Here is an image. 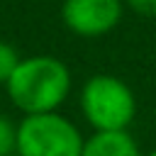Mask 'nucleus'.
Listing matches in <instances>:
<instances>
[{
    "mask_svg": "<svg viewBox=\"0 0 156 156\" xmlns=\"http://www.w3.org/2000/svg\"><path fill=\"white\" fill-rule=\"evenodd\" d=\"M73 88L71 68L49 54H34L20 58L17 68L5 83L10 102L22 115L54 112L68 100Z\"/></svg>",
    "mask_w": 156,
    "mask_h": 156,
    "instance_id": "nucleus-1",
    "label": "nucleus"
},
{
    "mask_svg": "<svg viewBox=\"0 0 156 156\" xmlns=\"http://www.w3.org/2000/svg\"><path fill=\"white\" fill-rule=\"evenodd\" d=\"M78 107L93 132H119L136 117V95L119 76L95 73L80 85Z\"/></svg>",
    "mask_w": 156,
    "mask_h": 156,
    "instance_id": "nucleus-2",
    "label": "nucleus"
},
{
    "mask_svg": "<svg viewBox=\"0 0 156 156\" xmlns=\"http://www.w3.org/2000/svg\"><path fill=\"white\" fill-rule=\"evenodd\" d=\"M85 136L78 124L58 110L24 115L17 122L20 156H80Z\"/></svg>",
    "mask_w": 156,
    "mask_h": 156,
    "instance_id": "nucleus-3",
    "label": "nucleus"
},
{
    "mask_svg": "<svg viewBox=\"0 0 156 156\" xmlns=\"http://www.w3.org/2000/svg\"><path fill=\"white\" fill-rule=\"evenodd\" d=\"M124 10V0H63L61 22L76 37L98 39L122 22Z\"/></svg>",
    "mask_w": 156,
    "mask_h": 156,
    "instance_id": "nucleus-4",
    "label": "nucleus"
},
{
    "mask_svg": "<svg viewBox=\"0 0 156 156\" xmlns=\"http://www.w3.org/2000/svg\"><path fill=\"white\" fill-rule=\"evenodd\" d=\"M80 156H144L129 129L119 132H93L85 136Z\"/></svg>",
    "mask_w": 156,
    "mask_h": 156,
    "instance_id": "nucleus-5",
    "label": "nucleus"
},
{
    "mask_svg": "<svg viewBox=\"0 0 156 156\" xmlns=\"http://www.w3.org/2000/svg\"><path fill=\"white\" fill-rule=\"evenodd\" d=\"M20 58H22V56L17 54V49H15L10 41H2V39H0V85L7 83V78H10L12 71L17 68Z\"/></svg>",
    "mask_w": 156,
    "mask_h": 156,
    "instance_id": "nucleus-6",
    "label": "nucleus"
},
{
    "mask_svg": "<svg viewBox=\"0 0 156 156\" xmlns=\"http://www.w3.org/2000/svg\"><path fill=\"white\" fill-rule=\"evenodd\" d=\"M17 151V124L0 115V156H10Z\"/></svg>",
    "mask_w": 156,
    "mask_h": 156,
    "instance_id": "nucleus-7",
    "label": "nucleus"
},
{
    "mask_svg": "<svg viewBox=\"0 0 156 156\" xmlns=\"http://www.w3.org/2000/svg\"><path fill=\"white\" fill-rule=\"evenodd\" d=\"M124 7L139 17H156V0H124Z\"/></svg>",
    "mask_w": 156,
    "mask_h": 156,
    "instance_id": "nucleus-8",
    "label": "nucleus"
},
{
    "mask_svg": "<svg viewBox=\"0 0 156 156\" xmlns=\"http://www.w3.org/2000/svg\"><path fill=\"white\" fill-rule=\"evenodd\" d=\"M146 156H156V149H151V151H149V154H146Z\"/></svg>",
    "mask_w": 156,
    "mask_h": 156,
    "instance_id": "nucleus-9",
    "label": "nucleus"
},
{
    "mask_svg": "<svg viewBox=\"0 0 156 156\" xmlns=\"http://www.w3.org/2000/svg\"><path fill=\"white\" fill-rule=\"evenodd\" d=\"M10 156H20V154H17V151H15V154H10Z\"/></svg>",
    "mask_w": 156,
    "mask_h": 156,
    "instance_id": "nucleus-10",
    "label": "nucleus"
}]
</instances>
